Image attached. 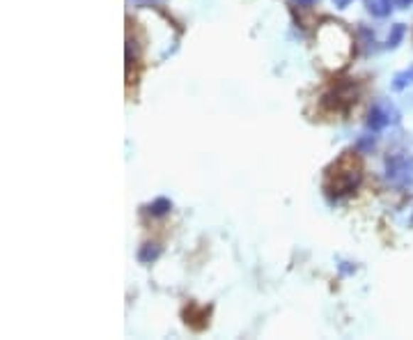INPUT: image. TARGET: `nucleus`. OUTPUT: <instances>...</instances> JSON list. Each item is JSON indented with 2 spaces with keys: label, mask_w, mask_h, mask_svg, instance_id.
Instances as JSON below:
<instances>
[{
  "label": "nucleus",
  "mask_w": 413,
  "mask_h": 340,
  "mask_svg": "<svg viewBox=\"0 0 413 340\" xmlns=\"http://www.w3.org/2000/svg\"><path fill=\"white\" fill-rule=\"evenodd\" d=\"M363 177V166L356 152H345L338 161L328 168L324 191L328 196H349L351 191H356Z\"/></svg>",
  "instance_id": "obj_1"
},
{
  "label": "nucleus",
  "mask_w": 413,
  "mask_h": 340,
  "mask_svg": "<svg viewBox=\"0 0 413 340\" xmlns=\"http://www.w3.org/2000/svg\"><path fill=\"white\" fill-rule=\"evenodd\" d=\"M356 99V83L351 81H342L338 83L331 92L324 95V104L326 108H331V111H345V108H349L351 104H354Z\"/></svg>",
  "instance_id": "obj_2"
},
{
  "label": "nucleus",
  "mask_w": 413,
  "mask_h": 340,
  "mask_svg": "<svg viewBox=\"0 0 413 340\" xmlns=\"http://www.w3.org/2000/svg\"><path fill=\"white\" fill-rule=\"evenodd\" d=\"M397 119V113L392 111V108L379 104L370 111V117H368V127L372 129V132H381L384 127H388L390 122H395Z\"/></svg>",
  "instance_id": "obj_3"
},
{
  "label": "nucleus",
  "mask_w": 413,
  "mask_h": 340,
  "mask_svg": "<svg viewBox=\"0 0 413 340\" xmlns=\"http://www.w3.org/2000/svg\"><path fill=\"white\" fill-rule=\"evenodd\" d=\"M368 9H370V14L384 18L392 12V3L390 0H368Z\"/></svg>",
  "instance_id": "obj_4"
},
{
  "label": "nucleus",
  "mask_w": 413,
  "mask_h": 340,
  "mask_svg": "<svg viewBox=\"0 0 413 340\" xmlns=\"http://www.w3.org/2000/svg\"><path fill=\"white\" fill-rule=\"evenodd\" d=\"M413 83V65L409 69H404V72H397L395 76H392V90H404Z\"/></svg>",
  "instance_id": "obj_5"
},
{
  "label": "nucleus",
  "mask_w": 413,
  "mask_h": 340,
  "mask_svg": "<svg viewBox=\"0 0 413 340\" xmlns=\"http://www.w3.org/2000/svg\"><path fill=\"white\" fill-rule=\"evenodd\" d=\"M159 255H161V246H159V244H145V246L138 251V260H140V262H145V265L154 262V260H156Z\"/></svg>",
  "instance_id": "obj_6"
},
{
  "label": "nucleus",
  "mask_w": 413,
  "mask_h": 340,
  "mask_svg": "<svg viewBox=\"0 0 413 340\" xmlns=\"http://www.w3.org/2000/svg\"><path fill=\"white\" fill-rule=\"evenodd\" d=\"M170 209H173V203H170L168 198H159V200H154V203L147 207V212L152 214V216H163V214L170 212Z\"/></svg>",
  "instance_id": "obj_7"
},
{
  "label": "nucleus",
  "mask_w": 413,
  "mask_h": 340,
  "mask_svg": "<svg viewBox=\"0 0 413 340\" xmlns=\"http://www.w3.org/2000/svg\"><path fill=\"white\" fill-rule=\"evenodd\" d=\"M404 33H407V28L402 26V23H397L395 28H392V33L388 35V42H386V46H388V48H395V46L402 42V37H404Z\"/></svg>",
  "instance_id": "obj_8"
},
{
  "label": "nucleus",
  "mask_w": 413,
  "mask_h": 340,
  "mask_svg": "<svg viewBox=\"0 0 413 340\" xmlns=\"http://www.w3.org/2000/svg\"><path fill=\"white\" fill-rule=\"evenodd\" d=\"M333 3H336V7H340V9H345L349 3H351V0H333Z\"/></svg>",
  "instance_id": "obj_9"
},
{
  "label": "nucleus",
  "mask_w": 413,
  "mask_h": 340,
  "mask_svg": "<svg viewBox=\"0 0 413 340\" xmlns=\"http://www.w3.org/2000/svg\"><path fill=\"white\" fill-rule=\"evenodd\" d=\"M296 3H299V5H304V7H312V5L317 3V0H296Z\"/></svg>",
  "instance_id": "obj_10"
},
{
  "label": "nucleus",
  "mask_w": 413,
  "mask_h": 340,
  "mask_svg": "<svg viewBox=\"0 0 413 340\" xmlns=\"http://www.w3.org/2000/svg\"><path fill=\"white\" fill-rule=\"evenodd\" d=\"M413 3V0H395V5H399V7H409Z\"/></svg>",
  "instance_id": "obj_11"
}]
</instances>
